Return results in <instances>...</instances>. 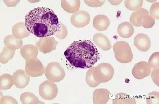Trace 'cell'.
Here are the masks:
<instances>
[{"mask_svg": "<svg viewBox=\"0 0 159 104\" xmlns=\"http://www.w3.org/2000/svg\"><path fill=\"white\" fill-rule=\"evenodd\" d=\"M130 22L133 26H143L146 29L152 28L155 24L154 19L150 15L148 11L143 8L133 12L130 16Z\"/></svg>", "mask_w": 159, "mask_h": 104, "instance_id": "3", "label": "cell"}, {"mask_svg": "<svg viewBox=\"0 0 159 104\" xmlns=\"http://www.w3.org/2000/svg\"><path fill=\"white\" fill-rule=\"evenodd\" d=\"M15 54V50H11L6 46L1 53L0 62L2 64H6L9 61L13 58Z\"/></svg>", "mask_w": 159, "mask_h": 104, "instance_id": "25", "label": "cell"}, {"mask_svg": "<svg viewBox=\"0 0 159 104\" xmlns=\"http://www.w3.org/2000/svg\"><path fill=\"white\" fill-rule=\"evenodd\" d=\"M124 5L128 9L136 11L141 8L143 6V0H125Z\"/></svg>", "mask_w": 159, "mask_h": 104, "instance_id": "26", "label": "cell"}, {"mask_svg": "<svg viewBox=\"0 0 159 104\" xmlns=\"http://www.w3.org/2000/svg\"><path fill=\"white\" fill-rule=\"evenodd\" d=\"M14 84V79L11 75L5 73L0 77V88L1 90L10 89Z\"/></svg>", "mask_w": 159, "mask_h": 104, "instance_id": "23", "label": "cell"}, {"mask_svg": "<svg viewBox=\"0 0 159 104\" xmlns=\"http://www.w3.org/2000/svg\"><path fill=\"white\" fill-rule=\"evenodd\" d=\"M37 47L32 44H28L23 46L20 50V53L23 58L26 61L37 58L38 54Z\"/></svg>", "mask_w": 159, "mask_h": 104, "instance_id": "17", "label": "cell"}, {"mask_svg": "<svg viewBox=\"0 0 159 104\" xmlns=\"http://www.w3.org/2000/svg\"><path fill=\"white\" fill-rule=\"evenodd\" d=\"M86 5L93 7H98L102 6L105 3V1H98V0H92V1H84Z\"/></svg>", "mask_w": 159, "mask_h": 104, "instance_id": "32", "label": "cell"}, {"mask_svg": "<svg viewBox=\"0 0 159 104\" xmlns=\"http://www.w3.org/2000/svg\"><path fill=\"white\" fill-rule=\"evenodd\" d=\"M152 69L147 62L141 61L137 63L132 69V74L137 79H142L148 76L151 74Z\"/></svg>", "mask_w": 159, "mask_h": 104, "instance_id": "10", "label": "cell"}, {"mask_svg": "<svg viewBox=\"0 0 159 104\" xmlns=\"http://www.w3.org/2000/svg\"><path fill=\"white\" fill-rule=\"evenodd\" d=\"M44 73L47 78L53 82H60L65 76L64 68L57 62H52L47 65Z\"/></svg>", "mask_w": 159, "mask_h": 104, "instance_id": "6", "label": "cell"}, {"mask_svg": "<svg viewBox=\"0 0 159 104\" xmlns=\"http://www.w3.org/2000/svg\"><path fill=\"white\" fill-rule=\"evenodd\" d=\"M110 25L109 18L103 15H99L95 16L93 20V26L98 31H105Z\"/></svg>", "mask_w": 159, "mask_h": 104, "instance_id": "16", "label": "cell"}, {"mask_svg": "<svg viewBox=\"0 0 159 104\" xmlns=\"http://www.w3.org/2000/svg\"><path fill=\"white\" fill-rule=\"evenodd\" d=\"M113 50L116 60L120 63L126 64L133 60V55L129 44L124 41L116 42L113 45Z\"/></svg>", "mask_w": 159, "mask_h": 104, "instance_id": "4", "label": "cell"}, {"mask_svg": "<svg viewBox=\"0 0 159 104\" xmlns=\"http://www.w3.org/2000/svg\"><path fill=\"white\" fill-rule=\"evenodd\" d=\"M114 68L111 64L102 63L94 68L93 76L94 79L98 83L109 82L114 77Z\"/></svg>", "mask_w": 159, "mask_h": 104, "instance_id": "5", "label": "cell"}, {"mask_svg": "<svg viewBox=\"0 0 159 104\" xmlns=\"http://www.w3.org/2000/svg\"><path fill=\"white\" fill-rule=\"evenodd\" d=\"M5 46L11 50H15L23 46V41L21 39L16 38L13 35L6 36L4 39Z\"/></svg>", "mask_w": 159, "mask_h": 104, "instance_id": "21", "label": "cell"}, {"mask_svg": "<svg viewBox=\"0 0 159 104\" xmlns=\"http://www.w3.org/2000/svg\"><path fill=\"white\" fill-rule=\"evenodd\" d=\"M134 44L139 51L145 52L149 50L151 46V41L147 35L139 33L135 37Z\"/></svg>", "mask_w": 159, "mask_h": 104, "instance_id": "12", "label": "cell"}, {"mask_svg": "<svg viewBox=\"0 0 159 104\" xmlns=\"http://www.w3.org/2000/svg\"><path fill=\"white\" fill-rule=\"evenodd\" d=\"M39 93L41 97L44 100H53L58 94V87L52 81H45L41 84L39 88Z\"/></svg>", "mask_w": 159, "mask_h": 104, "instance_id": "7", "label": "cell"}, {"mask_svg": "<svg viewBox=\"0 0 159 104\" xmlns=\"http://www.w3.org/2000/svg\"><path fill=\"white\" fill-rule=\"evenodd\" d=\"M12 32L14 37L19 39L25 38L30 35L24 22H19L14 25Z\"/></svg>", "mask_w": 159, "mask_h": 104, "instance_id": "19", "label": "cell"}, {"mask_svg": "<svg viewBox=\"0 0 159 104\" xmlns=\"http://www.w3.org/2000/svg\"><path fill=\"white\" fill-rule=\"evenodd\" d=\"M67 34H68V32H67L66 28L64 25H63V29H62L61 31L57 33L55 35L58 38L63 39L66 37Z\"/></svg>", "mask_w": 159, "mask_h": 104, "instance_id": "34", "label": "cell"}, {"mask_svg": "<svg viewBox=\"0 0 159 104\" xmlns=\"http://www.w3.org/2000/svg\"><path fill=\"white\" fill-rule=\"evenodd\" d=\"M6 6L9 7H13L16 6L20 2V1H4Z\"/></svg>", "mask_w": 159, "mask_h": 104, "instance_id": "35", "label": "cell"}, {"mask_svg": "<svg viewBox=\"0 0 159 104\" xmlns=\"http://www.w3.org/2000/svg\"><path fill=\"white\" fill-rule=\"evenodd\" d=\"M20 100L23 104H44V102L39 101L35 95L29 92L22 93L20 96Z\"/></svg>", "mask_w": 159, "mask_h": 104, "instance_id": "24", "label": "cell"}, {"mask_svg": "<svg viewBox=\"0 0 159 104\" xmlns=\"http://www.w3.org/2000/svg\"><path fill=\"white\" fill-rule=\"evenodd\" d=\"M58 42L53 37L41 38L37 42L35 45L39 51L46 54L55 50Z\"/></svg>", "mask_w": 159, "mask_h": 104, "instance_id": "9", "label": "cell"}, {"mask_svg": "<svg viewBox=\"0 0 159 104\" xmlns=\"http://www.w3.org/2000/svg\"><path fill=\"white\" fill-rule=\"evenodd\" d=\"M45 68L38 58L26 61L25 71L30 76H40L44 73Z\"/></svg>", "mask_w": 159, "mask_h": 104, "instance_id": "8", "label": "cell"}, {"mask_svg": "<svg viewBox=\"0 0 159 104\" xmlns=\"http://www.w3.org/2000/svg\"><path fill=\"white\" fill-rule=\"evenodd\" d=\"M64 55L71 65L82 69L91 68L100 59L96 46L89 40L74 41L65 51Z\"/></svg>", "mask_w": 159, "mask_h": 104, "instance_id": "2", "label": "cell"}, {"mask_svg": "<svg viewBox=\"0 0 159 104\" xmlns=\"http://www.w3.org/2000/svg\"><path fill=\"white\" fill-rule=\"evenodd\" d=\"M109 2H110L111 4L114 5V6H117V5L120 4L123 1L119 0V1H114V0H109Z\"/></svg>", "mask_w": 159, "mask_h": 104, "instance_id": "36", "label": "cell"}, {"mask_svg": "<svg viewBox=\"0 0 159 104\" xmlns=\"http://www.w3.org/2000/svg\"><path fill=\"white\" fill-rule=\"evenodd\" d=\"M151 73V78L152 80L157 86H159V68L153 69Z\"/></svg>", "mask_w": 159, "mask_h": 104, "instance_id": "33", "label": "cell"}, {"mask_svg": "<svg viewBox=\"0 0 159 104\" xmlns=\"http://www.w3.org/2000/svg\"><path fill=\"white\" fill-rule=\"evenodd\" d=\"M119 36L123 38H129L132 36L134 29L132 24L129 22H124L120 24L117 29Z\"/></svg>", "mask_w": 159, "mask_h": 104, "instance_id": "18", "label": "cell"}, {"mask_svg": "<svg viewBox=\"0 0 159 104\" xmlns=\"http://www.w3.org/2000/svg\"><path fill=\"white\" fill-rule=\"evenodd\" d=\"M61 6L63 9L69 13H75L79 10L81 6L80 0H62Z\"/></svg>", "mask_w": 159, "mask_h": 104, "instance_id": "20", "label": "cell"}, {"mask_svg": "<svg viewBox=\"0 0 159 104\" xmlns=\"http://www.w3.org/2000/svg\"><path fill=\"white\" fill-rule=\"evenodd\" d=\"M1 104H18L17 101L11 96H3L1 97Z\"/></svg>", "mask_w": 159, "mask_h": 104, "instance_id": "31", "label": "cell"}, {"mask_svg": "<svg viewBox=\"0 0 159 104\" xmlns=\"http://www.w3.org/2000/svg\"><path fill=\"white\" fill-rule=\"evenodd\" d=\"M136 103V101L134 98L124 93H119L117 94L113 101V104Z\"/></svg>", "mask_w": 159, "mask_h": 104, "instance_id": "22", "label": "cell"}, {"mask_svg": "<svg viewBox=\"0 0 159 104\" xmlns=\"http://www.w3.org/2000/svg\"><path fill=\"white\" fill-rule=\"evenodd\" d=\"M94 44L104 51H107L112 47V45L107 37L102 33H97L93 37Z\"/></svg>", "mask_w": 159, "mask_h": 104, "instance_id": "15", "label": "cell"}, {"mask_svg": "<svg viewBox=\"0 0 159 104\" xmlns=\"http://www.w3.org/2000/svg\"><path fill=\"white\" fill-rule=\"evenodd\" d=\"M150 15L154 19L158 20L159 19V2H156L151 5L150 10Z\"/></svg>", "mask_w": 159, "mask_h": 104, "instance_id": "30", "label": "cell"}, {"mask_svg": "<svg viewBox=\"0 0 159 104\" xmlns=\"http://www.w3.org/2000/svg\"><path fill=\"white\" fill-rule=\"evenodd\" d=\"M12 76L14 84L18 88L23 89L28 85L30 80V76L26 71L22 69L18 70L14 73Z\"/></svg>", "mask_w": 159, "mask_h": 104, "instance_id": "13", "label": "cell"}, {"mask_svg": "<svg viewBox=\"0 0 159 104\" xmlns=\"http://www.w3.org/2000/svg\"><path fill=\"white\" fill-rule=\"evenodd\" d=\"M110 92L105 88L98 89L93 93V102L94 104H106L110 99Z\"/></svg>", "mask_w": 159, "mask_h": 104, "instance_id": "14", "label": "cell"}, {"mask_svg": "<svg viewBox=\"0 0 159 104\" xmlns=\"http://www.w3.org/2000/svg\"><path fill=\"white\" fill-rule=\"evenodd\" d=\"M91 21V16L86 11H80L71 16V24L77 28H82L87 26Z\"/></svg>", "mask_w": 159, "mask_h": 104, "instance_id": "11", "label": "cell"}, {"mask_svg": "<svg viewBox=\"0 0 159 104\" xmlns=\"http://www.w3.org/2000/svg\"><path fill=\"white\" fill-rule=\"evenodd\" d=\"M147 104H159V93L157 91H152L148 95L146 98Z\"/></svg>", "mask_w": 159, "mask_h": 104, "instance_id": "29", "label": "cell"}, {"mask_svg": "<svg viewBox=\"0 0 159 104\" xmlns=\"http://www.w3.org/2000/svg\"><path fill=\"white\" fill-rule=\"evenodd\" d=\"M95 67L90 68L87 71L86 74V81L88 85L91 87H95L98 86L100 83L97 82L94 79L93 76V72Z\"/></svg>", "mask_w": 159, "mask_h": 104, "instance_id": "27", "label": "cell"}, {"mask_svg": "<svg viewBox=\"0 0 159 104\" xmlns=\"http://www.w3.org/2000/svg\"><path fill=\"white\" fill-rule=\"evenodd\" d=\"M25 25L30 33L39 38L49 37L61 31L63 25L51 9L38 7L25 17Z\"/></svg>", "mask_w": 159, "mask_h": 104, "instance_id": "1", "label": "cell"}, {"mask_svg": "<svg viewBox=\"0 0 159 104\" xmlns=\"http://www.w3.org/2000/svg\"><path fill=\"white\" fill-rule=\"evenodd\" d=\"M148 64L151 68L153 69L159 68V53L155 52L151 56L148 61Z\"/></svg>", "mask_w": 159, "mask_h": 104, "instance_id": "28", "label": "cell"}]
</instances>
